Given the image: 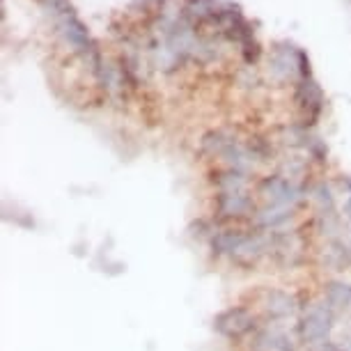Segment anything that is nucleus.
I'll return each mask as SVG.
<instances>
[{
	"mask_svg": "<svg viewBox=\"0 0 351 351\" xmlns=\"http://www.w3.org/2000/svg\"><path fill=\"white\" fill-rule=\"evenodd\" d=\"M310 200L317 204V211H335V195L326 182H317L310 186Z\"/></svg>",
	"mask_w": 351,
	"mask_h": 351,
	"instance_id": "obj_15",
	"label": "nucleus"
},
{
	"mask_svg": "<svg viewBox=\"0 0 351 351\" xmlns=\"http://www.w3.org/2000/svg\"><path fill=\"white\" fill-rule=\"evenodd\" d=\"M335 317L337 313L328 306L324 299L310 301L308 306L301 308L299 324H296V333L299 340L306 347H319V344L330 340V333L335 328Z\"/></svg>",
	"mask_w": 351,
	"mask_h": 351,
	"instance_id": "obj_2",
	"label": "nucleus"
},
{
	"mask_svg": "<svg viewBox=\"0 0 351 351\" xmlns=\"http://www.w3.org/2000/svg\"><path fill=\"white\" fill-rule=\"evenodd\" d=\"M301 303L291 291L287 289H276V287H264L257 294V310H260L264 322L282 324L291 319V317L301 315Z\"/></svg>",
	"mask_w": 351,
	"mask_h": 351,
	"instance_id": "obj_7",
	"label": "nucleus"
},
{
	"mask_svg": "<svg viewBox=\"0 0 351 351\" xmlns=\"http://www.w3.org/2000/svg\"><path fill=\"white\" fill-rule=\"evenodd\" d=\"M211 184L216 186V193H237V191H250V172L237 168H221L214 172Z\"/></svg>",
	"mask_w": 351,
	"mask_h": 351,
	"instance_id": "obj_14",
	"label": "nucleus"
},
{
	"mask_svg": "<svg viewBox=\"0 0 351 351\" xmlns=\"http://www.w3.org/2000/svg\"><path fill=\"white\" fill-rule=\"evenodd\" d=\"M260 44L255 42V39H248V42L241 44V56L243 60H246V64H255L257 60H260Z\"/></svg>",
	"mask_w": 351,
	"mask_h": 351,
	"instance_id": "obj_16",
	"label": "nucleus"
},
{
	"mask_svg": "<svg viewBox=\"0 0 351 351\" xmlns=\"http://www.w3.org/2000/svg\"><path fill=\"white\" fill-rule=\"evenodd\" d=\"M262 315L248 306H230L214 317V330L228 342H248L262 326Z\"/></svg>",
	"mask_w": 351,
	"mask_h": 351,
	"instance_id": "obj_5",
	"label": "nucleus"
},
{
	"mask_svg": "<svg viewBox=\"0 0 351 351\" xmlns=\"http://www.w3.org/2000/svg\"><path fill=\"white\" fill-rule=\"evenodd\" d=\"M260 202L253 191H237V193H216L214 195V221L218 223H239L253 221Z\"/></svg>",
	"mask_w": 351,
	"mask_h": 351,
	"instance_id": "obj_8",
	"label": "nucleus"
},
{
	"mask_svg": "<svg viewBox=\"0 0 351 351\" xmlns=\"http://www.w3.org/2000/svg\"><path fill=\"white\" fill-rule=\"evenodd\" d=\"M202 149L209 156L221 158L225 163V168H237L243 172H253L255 170V156L248 149V143L241 138L228 134V131H211L202 138Z\"/></svg>",
	"mask_w": 351,
	"mask_h": 351,
	"instance_id": "obj_3",
	"label": "nucleus"
},
{
	"mask_svg": "<svg viewBox=\"0 0 351 351\" xmlns=\"http://www.w3.org/2000/svg\"><path fill=\"white\" fill-rule=\"evenodd\" d=\"M257 195L264 204H276V207L299 209L310 197V186L306 182L285 177L282 172L269 175L257 184Z\"/></svg>",
	"mask_w": 351,
	"mask_h": 351,
	"instance_id": "obj_4",
	"label": "nucleus"
},
{
	"mask_svg": "<svg viewBox=\"0 0 351 351\" xmlns=\"http://www.w3.org/2000/svg\"><path fill=\"white\" fill-rule=\"evenodd\" d=\"M294 211L287 207H276V204H264L260 202L255 216H253V228L264 232H276V230H287V225L294 221Z\"/></svg>",
	"mask_w": 351,
	"mask_h": 351,
	"instance_id": "obj_12",
	"label": "nucleus"
},
{
	"mask_svg": "<svg viewBox=\"0 0 351 351\" xmlns=\"http://www.w3.org/2000/svg\"><path fill=\"white\" fill-rule=\"evenodd\" d=\"M342 186H344V191H347V202H344V216H351V177H344Z\"/></svg>",
	"mask_w": 351,
	"mask_h": 351,
	"instance_id": "obj_17",
	"label": "nucleus"
},
{
	"mask_svg": "<svg viewBox=\"0 0 351 351\" xmlns=\"http://www.w3.org/2000/svg\"><path fill=\"white\" fill-rule=\"evenodd\" d=\"M319 262L324 269L342 274V271L351 269V241H347L344 237L337 239H326L319 250Z\"/></svg>",
	"mask_w": 351,
	"mask_h": 351,
	"instance_id": "obj_11",
	"label": "nucleus"
},
{
	"mask_svg": "<svg viewBox=\"0 0 351 351\" xmlns=\"http://www.w3.org/2000/svg\"><path fill=\"white\" fill-rule=\"evenodd\" d=\"M322 299L335 310L337 315H351V282L333 278L322 287Z\"/></svg>",
	"mask_w": 351,
	"mask_h": 351,
	"instance_id": "obj_13",
	"label": "nucleus"
},
{
	"mask_svg": "<svg viewBox=\"0 0 351 351\" xmlns=\"http://www.w3.org/2000/svg\"><path fill=\"white\" fill-rule=\"evenodd\" d=\"M308 257V239L301 230H276L271 232L269 262L278 269H296Z\"/></svg>",
	"mask_w": 351,
	"mask_h": 351,
	"instance_id": "obj_6",
	"label": "nucleus"
},
{
	"mask_svg": "<svg viewBox=\"0 0 351 351\" xmlns=\"http://www.w3.org/2000/svg\"><path fill=\"white\" fill-rule=\"evenodd\" d=\"M347 221H349V230H351V216H347Z\"/></svg>",
	"mask_w": 351,
	"mask_h": 351,
	"instance_id": "obj_18",
	"label": "nucleus"
},
{
	"mask_svg": "<svg viewBox=\"0 0 351 351\" xmlns=\"http://www.w3.org/2000/svg\"><path fill=\"white\" fill-rule=\"evenodd\" d=\"M294 101L303 112V127H313V124L319 120L324 106H326V97H324L322 85L315 81L313 76L310 78H301L294 88Z\"/></svg>",
	"mask_w": 351,
	"mask_h": 351,
	"instance_id": "obj_10",
	"label": "nucleus"
},
{
	"mask_svg": "<svg viewBox=\"0 0 351 351\" xmlns=\"http://www.w3.org/2000/svg\"><path fill=\"white\" fill-rule=\"evenodd\" d=\"M209 250L216 260H228L237 267L253 269L262 260H269L271 253V232L257 228H225L221 225L211 234Z\"/></svg>",
	"mask_w": 351,
	"mask_h": 351,
	"instance_id": "obj_1",
	"label": "nucleus"
},
{
	"mask_svg": "<svg viewBox=\"0 0 351 351\" xmlns=\"http://www.w3.org/2000/svg\"><path fill=\"white\" fill-rule=\"evenodd\" d=\"M299 337L285 328V324L264 322L260 330L248 340L250 351H299Z\"/></svg>",
	"mask_w": 351,
	"mask_h": 351,
	"instance_id": "obj_9",
	"label": "nucleus"
}]
</instances>
